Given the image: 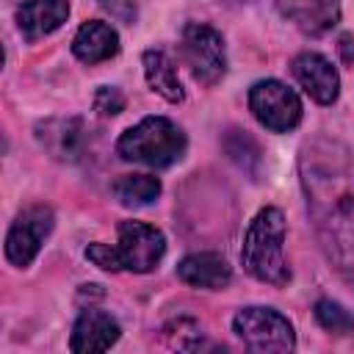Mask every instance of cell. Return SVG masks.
Wrapping results in <instances>:
<instances>
[{
	"instance_id": "obj_1",
	"label": "cell",
	"mask_w": 354,
	"mask_h": 354,
	"mask_svg": "<svg viewBox=\"0 0 354 354\" xmlns=\"http://www.w3.org/2000/svg\"><path fill=\"white\" fill-rule=\"evenodd\" d=\"M299 180L318 246L354 288V152L332 136H313L299 152Z\"/></svg>"
},
{
	"instance_id": "obj_2",
	"label": "cell",
	"mask_w": 354,
	"mask_h": 354,
	"mask_svg": "<svg viewBox=\"0 0 354 354\" xmlns=\"http://www.w3.org/2000/svg\"><path fill=\"white\" fill-rule=\"evenodd\" d=\"M241 266L266 285L285 288L290 282L285 260V216L279 207H263L249 221L241 246Z\"/></svg>"
},
{
	"instance_id": "obj_3",
	"label": "cell",
	"mask_w": 354,
	"mask_h": 354,
	"mask_svg": "<svg viewBox=\"0 0 354 354\" xmlns=\"http://www.w3.org/2000/svg\"><path fill=\"white\" fill-rule=\"evenodd\" d=\"M163 254H166V235L144 221H122L119 241L113 246L100 241L86 246V257L102 271L147 274L163 260Z\"/></svg>"
},
{
	"instance_id": "obj_4",
	"label": "cell",
	"mask_w": 354,
	"mask_h": 354,
	"mask_svg": "<svg viewBox=\"0 0 354 354\" xmlns=\"http://www.w3.org/2000/svg\"><path fill=\"white\" fill-rule=\"evenodd\" d=\"M185 133L166 116H147L138 124L127 127L119 141L116 152L122 160L144 163L149 169H166L185 155Z\"/></svg>"
},
{
	"instance_id": "obj_5",
	"label": "cell",
	"mask_w": 354,
	"mask_h": 354,
	"mask_svg": "<svg viewBox=\"0 0 354 354\" xmlns=\"http://www.w3.org/2000/svg\"><path fill=\"white\" fill-rule=\"evenodd\" d=\"M232 332L252 348V351H293L296 332L293 324L274 307H243L232 318Z\"/></svg>"
},
{
	"instance_id": "obj_6",
	"label": "cell",
	"mask_w": 354,
	"mask_h": 354,
	"mask_svg": "<svg viewBox=\"0 0 354 354\" xmlns=\"http://www.w3.org/2000/svg\"><path fill=\"white\" fill-rule=\"evenodd\" d=\"M180 55L191 75L205 83L216 86L227 75V50L221 33L207 22H188L180 36Z\"/></svg>"
},
{
	"instance_id": "obj_7",
	"label": "cell",
	"mask_w": 354,
	"mask_h": 354,
	"mask_svg": "<svg viewBox=\"0 0 354 354\" xmlns=\"http://www.w3.org/2000/svg\"><path fill=\"white\" fill-rule=\"evenodd\" d=\"M249 111L271 133H288V130L299 127L301 113H304L299 94L290 86H285L282 80H274V77L252 83Z\"/></svg>"
},
{
	"instance_id": "obj_8",
	"label": "cell",
	"mask_w": 354,
	"mask_h": 354,
	"mask_svg": "<svg viewBox=\"0 0 354 354\" xmlns=\"http://www.w3.org/2000/svg\"><path fill=\"white\" fill-rule=\"evenodd\" d=\"M53 227H55L53 207H47V205L25 207L14 218V224H11L8 235H6V257H8V263L17 266V268L30 266L36 260L41 243L53 232Z\"/></svg>"
},
{
	"instance_id": "obj_9",
	"label": "cell",
	"mask_w": 354,
	"mask_h": 354,
	"mask_svg": "<svg viewBox=\"0 0 354 354\" xmlns=\"http://www.w3.org/2000/svg\"><path fill=\"white\" fill-rule=\"evenodd\" d=\"M36 141L53 160L77 163L86 155L88 130L77 116H53L36 124Z\"/></svg>"
},
{
	"instance_id": "obj_10",
	"label": "cell",
	"mask_w": 354,
	"mask_h": 354,
	"mask_svg": "<svg viewBox=\"0 0 354 354\" xmlns=\"http://www.w3.org/2000/svg\"><path fill=\"white\" fill-rule=\"evenodd\" d=\"M290 72L296 77V83L310 94V100H315L318 105H332L340 94V75L332 66L329 58H324L321 53H299L290 64Z\"/></svg>"
},
{
	"instance_id": "obj_11",
	"label": "cell",
	"mask_w": 354,
	"mask_h": 354,
	"mask_svg": "<svg viewBox=\"0 0 354 354\" xmlns=\"http://www.w3.org/2000/svg\"><path fill=\"white\" fill-rule=\"evenodd\" d=\"M122 335V326L113 315L102 313V310H83L72 326L69 335V348L75 354H91V351H108Z\"/></svg>"
},
{
	"instance_id": "obj_12",
	"label": "cell",
	"mask_w": 354,
	"mask_h": 354,
	"mask_svg": "<svg viewBox=\"0 0 354 354\" xmlns=\"http://www.w3.org/2000/svg\"><path fill=\"white\" fill-rule=\"evenodd\" d=\"M69 17V0H22L17 8V28L25 41H39L55 33Z\"/></svg>"
},
{
	"instance_id": "obj_13",
	"label": "cell",
	"mask_w": 354,
	"mask_h": 354,
	"mask_svg": "<svg viewBox=\"0 0 354 354\" xmlns=\"http://www.w3.org/2000/svg\"><path fill=\"white\" fill-rule=\"evenodd\" d=\"M177 277L191 288L221 290L232 282V268L216 252H194L177 263Z\"/></svg>"
},
{
	"instance_id": "obj_14",
	"label": "cell",
	"mask_w": 354,
	"mask_h": 354,
	"mask_svg": "<svg viewBox=\"0 0 354 354\" xmlns=\"http://www.w3.org/2000/svg\"><path fill=\"white\" fill-rule=\"evenodd\" d=\"M72 53L77 61H83L88 66L108 61L119 53V33L113 25H108L102 19H88L77 28V33L72 39Z\"/></svg>"
},
{
	"instance_id": "obj_15",
	"label": "cell",
	"mask_w": 354,
	"mask_h": 354,
	"mask_svg": "<svg viewBox=\"0 0 354 354\" xmlns=\"http://www.w3.org/2000/svg\"><path fill=\"white\" fill-rule=\"evenodd\" d=\"M288 17L304 36H324L340 22L337 0H296L288 6Z\"/></svg>"
},
{
	"instance_id": "obj_16",
	"label": "cell",
	"mask_w": 354,
	"mask_h": 354,
	"mask_svg": "<svg viewBox=\"0 0 354 354\" xmlns=\"http://www.w3.org/2000/svg\"><path fill=\"white\" fill-rule=\"evenodd\" d=\"M141 64H144V77L155 94H160L166 102H183L185 91L180 83L177 66L163 50H147L141 55Z\"/></svg>"
},
{
	"instance_id": "obj_17",
	"label": "cell",
	"mask_w": 354,
	"mask_h": 354,
	"mask_svg": "<svg viewBox=\"0 0 354 354\" xmlns=\"http://www.w3.org/2000/svg\"><path fill=\"white\" fill-rule=\"evenodd\" d=\"M113 196L124 207H144L160 196V180L155 174H122L111 185Z\"/></svg>"
},
{
	"instance_id": "obj_18",
	"label": "cell",
	"mask_w": 354,
	"mask_h": 354,
	"mask_svg": "<svg viewBox=\"0 0 354 354\" xmlns=\"http://www.w3.org/2000/svg\"><path fill=\"white\" fill-rule=\"evenodd\" d=\"M315 321L332 335H351L354 332V315L340 301H332V299L315 301Z\"/></svg>"
},
{
	"instance_id": "obj_19",
	"label": "cell",
	"mask_w": 354,
	"mask_h": 354,
	"mask_svg": "<svg viewBox=\"0 0 354 354\" xmlns=\"http://www.w3.org/2000/svg\"><path fill=\"white\" fill-rule=\"evenodd\" d=\"M94 111L102 116H116L124 111V94L116 86H100L94 94Z\"/></svg>"
},
{
	"instance_id": "obj_20",
	"label": "cell",
	"mask_w": 354,
	"mask_h": 354,
	"mask_svg": "<svg viewBox=\"0 0 354 354\" xmlns=\"http://www.w3.org/2000/svg\"><path fill=\"white\" fill-rule=\"evenodd\" d=\"M97 3L105 14H111V19L124 22V25H133L136 17H138V8H136L133 0H97Z\"/></svg>"
},
{
	"instance_id": "obj_21",
	"label": "cell",
	"mask_w": 354,
	"mask_h": 354,
	"mask_svg": "<svg viewBox=\"0 0 354 354\" xmlns=\"http://www.w3.org/2000/svg\"><path fill=\"white\" fill-rule=\"evenodd\" d=\"M337 53H340L343 64H351L354 66V33H343L337 39Z\"/></svg>"
}]
</instances>
